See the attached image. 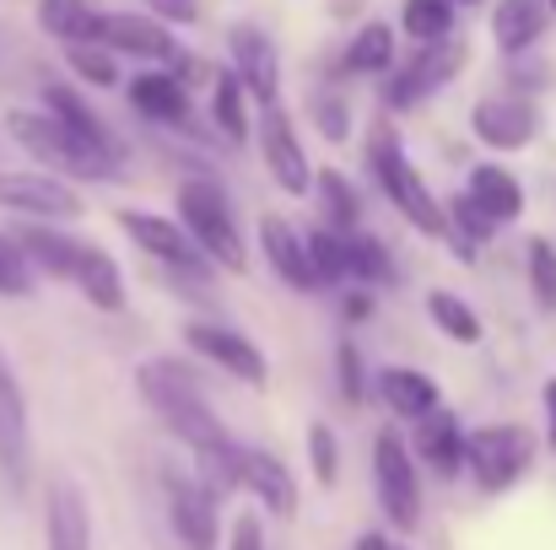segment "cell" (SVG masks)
<instances>
[{
    "label": "cell",
    "instance_id": "1",
    "mask_svg": "<svg viewBox=\"0 0 556 550\" xmlns=\"http://www.w3.org/2000/svg\"><path fill=\"white\" fill-rule=\"evenodd\" d=\"M5 136H11L33 163H43V168L60 174V179L103 183V179H119V168H125V152H114V146L81 136L76 125H65V119L49 114V108H11V114H5Z\"/></svg>",
    "mask_w": 556,
    "mask_h": 550
},
{
    "label": "cell",
    "instance_id": "2",
    "mask_svg": "<svg viewBox=\"0 0 556 550\" xmlns=\"http://www.w3.org/2000/svg\"><path fill=\"white\" fill-rule=\"evenodd\" d=\"M136 388H141V399L168 421V432L189 443V453L200 459V453H216V448H232V432L216 421V410L205 405V394H200V383H194V372L174 362V357H147V362L136 367Z\"/></svg>",
    "mask_w": 556,
    "mask_h": 550
},
{
    "label": "cell",
    "instance_id": "3",
    "mask_svg": "<svg viewBox=\"0 0 556 550\" xmlns=\"http://www.w3.org/2000/svg\"><path fill=\"white\" fill-rule=\"evenodd\" d=\"M368 157H372V179L389 194V205H394L421 238H443V243H448V200L432 194V183L421 179V168L405 157V146H400L389 130H378Z\"/></svg>",
    "mask_w": 556,
    "mask_h": 550
},
{
    "label": "cell",
    "instance_id": "4",
    "mask_svg": "<svg viewBox=\"0 0 556 550\" xmlns=\"http://www.w3.org/2000/svg\"><path fill=\"white\" fill-rule=\"evenodd\" d=\"M174 210H179V221L189 227V238L200 243V254H205L211 265H222V270H232V276L249 265L243 232H238L232 205H227V189L216 179H185L174 189Z\"/></svg>",
    "mask_w": 556,
    "mask_h": 550
},
{
    "label": "cell",
    "instance_id": "5",
    "mask_svg": "<svg viewBox=\"0 0 556 550\" xmlns=\"http://www.w3.org/2000/svg\"><path fill=\"white\" fill-rule=\"evenodd\" d=\"M530 459H535V437L514 421H492L470 432V448H465V470L476 475L481 491H508L514 481H525Z\"/></svg>",
    "mask_w": 556,
    "mask_h": 550
},
{
    "label": "cell",
    "instance_id": "6",
    "mask_svg": "<svg viewBox=\"0 0 556 550\" xmlns=\"http://www.w3.org/2000/svg\"><path fill=\"white\" fill-rule=\"evenodd\" d=\"M372 486H378V502L394 519V529L410 535L421 524V481H416L410 448H405V437L394 426H383L372 437Z\"/></svg>",
    "mask_w": 556,
    "mask_h": 550
},
{
    "label": "cell",
    "instance_id": "7",
    "mask_svg": "<svg viewBox=\"0 0 556 550\" xmlns=\"http://www.w3.org/2000/svg\"><path fill=\"white\" fill-rule=\"evenodd\" d=\"M119 227H125V238H136V248L141 254H152L157 265H168V270H179V276H194V281H205L211 276V259L200 254V243L189 238V227L179 216H157V210H119L114 216Z\"/></svg>",
    "mask_w": 556,
    "mask_h": 550
},
{
    "label": "cell",
    "instance_id": "8",
    "mask_svg": "<svg viewBox=\"0 0 556 550\" xmlns=\"http://www.w3.org/2000/svg\"><path fill=\"white\" fill-rule=\"evenodd\" d=\"M260 157H265V174L276 179V189L292 194V200H303L319 179V168L308 163V152L298 141V125L281 103H265V114H260Z\"/></svg>",
    "mask_w": 556,
    "mask_h": 550
},
{
    "label": "cell",
    "instance_id": "9",
    "mask_svg": "<svg viewBox=\"0 0 556 550\" xmlns=\"http://www.w3.org/2000/svg\"><path fill=\"white\" fill-rule=\"evenodd\" d=\"M465 60H470V49H465V38H454V33L438 38V43H416V60L394 71V81L383 87V103H389V108H410V103H421L427 92L448 87V81L465 71Z\"/></svg>",
    "mask_w": 556,
    "mask_h": 550
},
{
    "label": "cell",
    "instance_id": "10",
    "mask_svg": "<svg viewBox=\"0 0 556 550\" xmlns=\"http://www.w3.org/2000/svg\"><path fill=\"white\" fill-rule=\"evenodd\" d=\"M185 341H189V351H200L205 362H216L222 372H232V378H238V383H249V388H265V383H270V362H265V351H260L243 330H232V324L189 319Z\"/></svg>",
    "mask_w": 556,
    "mask_h": 550
},
{
    "label": "cell",
    "instance_id": "11",
    "mask_svg": "<svg viewBox=\"0 0 556 550\" xmlns=\"http://www.w3.org/2000/svg\"><path fill=\"white\" fill-rule=\"evenodd\" d=\"M0 205L16 216H33V221H76L81 216L76 183L60 179V174H38V168L0 174Z\"/></svg>",
    "mask_w": 556,
    "mask_h": 550
},
{
    "label": "cell",
    "instance_id": "12",
    "mask_svg": "<svg viewBox=\"0 0 556 550\" xmlns=\"http://www.w3.org/2000/svg\"><path fill=\"white\" fill-rule=\"evenodd\" d=\"M33 470V426H27V394L11 357L0 351V475L11 481V491L27 486Z\"/></svg>",
    "mask_w": 556,
    "mask_h": 550
},
{
    "label": "cell",
    "instance_id": "13",
    "mask_svg": "<svg viewBox=\"0 0 556 550\" xmlns=\"http://www.w3.org/2000/svg\"><path fill=\"white\" fill-rule=\"evenodd\" d=\"M92 38L109 43L114 54H136V60H174L179 54V38L152 11H98Z\"/></svg>",
    "mask_w": 556,
    "mask_h": 550
},
{
    "label": "cell",
    "instance_id": "14",
    "mask_svg": "<svg viewBox=\"0 0 556 550\" xmlns=\"http://www.w3.org/2000/svg\"><path fill=\"white\" fill-rule=\"evenodd\" d=\"M470 130H476V141L492 146V152H525V146L541 136V108H535L530 98H514V92L481 98V103L470 108Z\"/></svg>",
    "mask_w": 556,
    "mask_h": 550
},
{
    "label": "cell",
    "instance_id": "15",
    "mask_svg": "<svg viewBox=\"0 0 556 550\" xmlns=\"http://www.w3.org/2000/svg\"><path fill=\"white\" fill-rule=\"evenodd\" d=\"M260 254H265V265H270L292 292H314V286H325L319 270H314L308 238H303L281 210H265V216H260Z\"/></svg>",
    "mask_w": 556,
    "mask_h": 550
},
{
    "label": "cell",
    "instance_id": "16",
    "mask_svg": "<svg viewBox=\"0 0 556 550\" xmlns=\"http://www.w3.org/2000/svg\"><path fill=\"white\" fill-rule=\"evenodd\" d=\"M168 524L179 550H216V497L200 475H168Z\"/></svg>",
    "mask_w": 556,
    "mask_h": 550
},
{
    "label": "cell",
    "instance_id": "17",
    "mask_svg": "<svg viewBox=\"0 0 556 550\" xmlns=\"http://www.w3.org/2000/svg\"><path fill=\"white\" fill-rule=\"evenodd\" d=\"M227 49H232V71L243 76L249 98L276 103V98H281V54H276L270 33L254 27V22H238V27L227 33Z\"/></svg>",
    "mask_w": 556,
    "mask_h": 550
},
{
    "label": "cell",
    "instance_id": "18",
    "mask_svg": "<svg viewBox=\"0 0 556 550\" xmlns=\"http://www.w3.org/2000/svg\"><path fill=\"white\" fill-rule=\"evenodd\" d=\"M465 448H470V437H465V426L454 421V410L438 405L432 415L416 421V453H421V464L438 470L443 481H454V475L465 470Z\"/></svg>",
    "mask_w": 556,
    "mask_h": 550
},
{
    "label": "cell",
    "instance_id": "19",
    "mask_svg": "<svg viewBox=\"0 0 556 550\" xmlns=\"http://www.w3.org/2000/svg\"><path fill=\"white\" fill-rule=\"evenodd\" d=\"M43 535H49V550H92V519H87V502H81L76 481H54L49 486Z\"/></svg>",
    "mask_w": 556,
    "mask_h": 550
},
{
    "label": "cell",
    "instance_id": "20",
    "mask_svg": "<svg viewBox=\"0 0 556 550\" xmlns=\"http://www.w3.org/2000/svg\"><path fill=\"white\" fill-rule=\"evenodd\" d=\"M71 286H76L98 314H125V276H119V265H114V254H109V248L81 243L76 270H71Z\"/></svg>",
    "mask_w": 556,
    "mask_h": 550
},
{
    "label": "cell",
    "instance_id": "21",
    "mask_svg": "<svg viewBox=\"0 0 556 550\" xmlns=\"http://www.w3.org/2000/svg\"><path fill=\"white\" fill-rule=\"evenodd\" d=\"M243 491H254L265 502V513H276V519H292L298 513V481L265 448H243Z\"/></svg>",
    "mask_w": 556,
    "mask_h": 550
},
{
    "label": "cell",
    "instance_id": "22",
    "mask_svg": "<svg viewBox=\"0 0 556 550\" xmlns=\"http://www.w3.org/2000/svg\"><path fill=\"white\" fill-rule=\"evenodd\" d=\"M465 194H470L497 227H508V221L525 216V183L514 179L503 163H476L470 179H465Z\"/></svg>",
    "mask_w": 556,
    "mask_h": 550
},
{
    "label": "cell",
    "instance_id": "23",
    "mask_svg": "<svg viewBox=\"0 0 556 550\" xmlns=\"http://www.w3.org/2000/svg\"><path fill=\"white\" fill-rule=\"evenodd\" d=\"M130 108L152 125H185L189 119V87L168 71H141L130 81Z\"/></svg>",
    "mask_w": 556,
    "mask_h": 550
},
{
    "label": "cell",
    "instance_id": "24",
    "mask_svg": "<svg viewBox=\"0 0 556 550\" xmlns=\"http://www.w3.org/2000/svg\"><path fill=\"white\" fill-rule=\"evenodd\" d=\"M378 399L400 415V421H421L432 415L443 399H438V383L421 372V367H383L378 372Z\"/></svg>",
    "mask_w": 556,
    "mask_h": 550
},
{
    "label": "cell",
    "instance_id": "25",
    "mask_svg": "<svg viewBox=\"0 0 556 550\" xmlns=\"http://www.w3.org/2000/svg\"><path fill=\"white\" fill-rule=\"evenodd\" d=\"M546 22H552V5L546 0H497L492 11V38L503 54H525L546 38Z\"/></svg>",
    "mask_w": 556,
    "mask_h": 550
},
{
    "label": "cell",
    "instance_id": "26",
    "mask_svg": "<svg viewBox=\"0 0 556 550\" xmlns=\"http://www.w3.org/2000/svg\"><path fill=\"white\" fill-rule=\"evenodd\" d=\"M16 243H22V254L33 259V270H43L49 281H71L76 254H81L76 238H65V232H54V227H43V221H27V227L16 232Z\"/></svg>",
    "mask_w": 556,
    "mask_h": 550
},
{
    "label": "cell",
    "instance_id": "27",
    "mask_svg": "<svg viewBox=\"0 0 556 550\" xmlns=\"http://www.w3.org/2000/svg\"><path fill=\"white\" fill-rule=\"evenodd\" d=\"M211 125H216V136L232 141V146L249 141L254 119H249V87H243L238 71H222V76H216V87H211Z\"/></svg>",
    "mask_w": 556,
    "mask_h": 550
},
{
    "label": "cell",
    "instance_id": "28",
    "mask_svg": "<svg viewBox=\"0 0 556 550\" xmlns=\"http://www.w3.org/2000/svg\"><path fill=\"white\" fill-rule=\"evenodd\" d=\"M492 232H497V221L470 200V194H454L448 200V243H454V259H476V248L481 243H492Z\"/></svg>",
    "mask_w": 556,
    "mask_h": 550
},
{
    "label": "cell",
    "instance_id": "29",
    "mask_svg": "<svg viewBox=\"0 0 556 550\" xmlns=\"http://www.w3.org/2000/svg\"><path fill=\"white\" fill-rule=\"evenodd\" d=\"M427 319H432L454 346H476V341H481V314H476L459 292H443V286L427 292Z\"/></svg>",
    "mask_w": 556,
    "mask_h": 550
},
{
    "label": "cell",
    "instance_id": "30",
    "mask_svg": "<svg viewBox=\"0 0 556 550\" xmlns=\"http://www.w3.org/2000/svg\"><path fill=\"white\" fill-rule=\"evenodd\" d=\"M346 71H357V76H389L394 71V27L389 22H368L346 43Z\"/></svg>",
    "mask_w": 556,
    "mask_h": 550
},
{
    "label": "cell",
    "instance_id": "31",
    "mask_svg": "<svg viewBox=\"0 0 556 550\" xmlns=\"http://www.w3.org/2000/svg\"><path fill=\"white\" fill-rule=\"evenodd\" d=\"M314 194H319V205H325V216H330V227H336V232L363 227V200H357V189H352V179H346L341 168H319Z\"/></svg>",
    "mask_w": 556,
    "mask_h": 550
},
{
    "label": "cell",
    "instance_id": "32",
    "mask_svg": "<svg viewBox=\"0 0 556 550\" xmlns=\"http://www.w3.org/2000/svg\"><path fill=\"white\" fill-rule=\"evenodd\" d=\"M92 22H98V11L87 0H38V27L60 43H87Z\"/></svg>",
    "mask_w": 556,
    "mask_h": 550
},
{
    "label": "cell",
    "instance_id": "33",
    "mask_svg": "<svg viewBox=\"0 0 556 550\" xmlns=\"http://www.w3.org/2000/svg\"><path fill=\"white\" fill-rule=\"evenodd\" d=\"M65 65L76 71V81H87V87H98V92L119 87V54H114L109 43H98V38L65 43Z\"/></svg>",
    "mask_w": 556,
    "mask_h": 550
},
{
    "label": "cell",
    "instance_id": "34",
    "mask_svg": "<svg viewBox=\"0 0 556 550\" xmlns=\"http://www.w3.org/2000/svg\"><path fill=\"white\" fill-rule=\"evenodd\" d=\"M346 270H352V281H363V286L394 281V259H389V248H383L372 232H363V227L346 232Z\"/></svg>",
    "mask_w": 556,
    "mask_h": 550
},
{
    "label": "cell",
    "instance_id": "35",
    "mask_svg": "<svg viewBox=\"0 0 556 550\" xmlns=\"http://www.w3.org/2000/svg\"><path fill=\"white\" fill-rule=\"evenodd\" d=\"M43 108H49V114H60L65 125H76L81 136H92V141H103V146L125 152V146L114 141V130H109V125H103V119H98V114L81 103V92H76V87H43Z\"/></svg>",
    "mask_w": 556,
    "mask_h": 550
},
{
    "label": "cell",
    "instance_id": "36",
    "mask_svg": "<svg viewBox=\"0 0 556 550\" xmlns=\"http://www.w3.org/2000/svg\"><path fill=\"white\" fill-rule=\"evenodd\" d=\"M400 33L416 43H438L454 33V0H405L400 5Z\"/></svg>",
    "mask_w": 556,
    "mask_h": 550
},
{
    "label": "cell",
    "instance_id": "37",
    "mask_svg": "<svg viewBox=\"0 0 556 550\" xmlns=\"http://www.w3.org/2000/svg\"><path fill=\"white\" fill-rule=\"evenodd\" d=\"M525 270H530V292H535V303L556 314V243L552 238H530V248H525Z\"/></svg>",
    "mask_w": 556,
    "mask_h": 550
},
{
    "label": "cell",
    "instance_id": "38",
    "mask_svg": "<svg viewBox=\"0 0 556 550\" xmlns=\"http://www.w3.org/2000/svg\"><path fill=\"white\" fill-rule=\"evenodd\" d=\"M308 254H314V270H319L325 286H336V281L352 276V270H346V232H336V227H314V232H308Z\"/></svg>",
    "mask_w": 556,
    "mask_h": 550
},
{
    "label": "cell",
    "instance_id": "39",
    "mask_svg": "<svg viewBox=\"0 0 556 550\" xmlns=\"http://www.w3.org/2000/svg\"><path fill=\"white\" fill-rule=\"evenodd\" d=\"M308 464H314V481L319 486H336L341 481V443H336L330 421H314L308 426Z\"/></svg>",
    "mask_w": 556,
    "mask_h": 550
},
{
    "label": "cell",
    "instance_id": "40",
    "mask_svg": "<svg viewBox=\"0 0 556 550\" xmlns=\"http://www.w3.org/2000/svg\"><path fill=\"white\" fill-rule=\"evenodd\" d=\"M0 297H33V259L5 232H0Z\"/></svg>",
    "mask_w": 556,
    "mask_h": 550
},
{
    "label": "cell",
    "instance_id": "41",
    "mask_svg": "<svg viewBox=\"0 0 556 550\" xmlns=\"http://www.w3.org/2000/svg\"><path fill=\"white\" fill-rule=\"evenodd\" d=\"M308 108H314V119H319V136H325L330 146L352 141V103H346L341 92H319Z\"/></svg>",
    "mask_w": 556,
    "mask_h": 550
},
{
    "label": "cell",
    "instance_id": "42",
    "mask_svg": "<svg viewBox=\"0 0 556 550\" xmlns=\"http://www.w3.org/2000/svg\"><path fill=\"white\" fill-rule=\"evenodd\" d=\"M336 372H341V394H346L352 405H363V399H368V367H363V351H357L352 341L336 346Z\"/></svg>",
    "mask_w": 556,
    "mask_h": 550
},
{
    "label": "cell",
    "instance_id": "43",
    "mask_svg": "<svg viewBox=\"0 0 556 550\" xmlns=\"http://www.w3.org/2000/svg\"><path fill=\"white\" fill-rule=\"evenodd\" d=\"M152 16H163L168 27H194L200 22V0H147Z\"/></svg>",
    "mask_w": 556,
    "mask_h": 550
},
{
    "label": "cell",
    "instance_id": "44",
    "mask_svg": "<svg viewBox=\"0 0 556 550\" xmlns=\"http://www.w3.org/2000/svg\"><path fill=\"white\" fill-rule=\"evenodd\" d=\"M232 550H265V535H260V519L254 513H243L232 524Z\"/></svg>",
    "mask_w": 556,
    "mask_h": 550
},
{
    "label": "cell",
    "instance_id": "45",
    "mask_svg": "<svg viewBox=\"0 0 556 550\" xmlns=\"http://www.w3.org/2000/svg\"><path fill=\"white\" fill-rule=\"evenodd\" d=\"M341 314H346L352 324H363V319H368V314H372V297H368V292H363V286H357V292H346V303H341Z\"/></svg>",
    "mask_w": 556,
    "mask_h": 550
},
{
    "label": "cell",
    "instance_id": "46",
    "mask_svg": "<svg viewBox=\"0 0 556 550\" xmlns=\"http://www.w3.org/2000/svg\"><path fill=\"white\" fill-rule=\"evenodd\" d=\"M546 421H552V448H556V378H546Z\"/></svg>",
    "mask_w": 556,
    "mask_h": 550
},
{
    "label": "cell",
    "instance_id": "47",
    "mask_svg": "<svg viewBox=\"0 0 556 550\" xmlns=\"http://www.w3.org/2000/svg\"><path fill=\"white\" fill-rule=\"evenodd\" d=\"M357 550H394V546H389L383 535H363V540H357Z\"/></svg>",
    "mask_w": 556,
    "mask_h": 550
},
{
    "label": "cell",
    "instance_id": "48",
    "mask_svg": "<svg viewBox=\"0 0 556 550\" xmlns=\"http://www.w3.org/2000/svg\"><path fill=\"white\" fill-rule=\"evenodd\" d=\"M454 5H481V0H454Z\"/></svg>",
    "mask_w": 556,
    "mask_h": 550
},
{
    "label": "cell",
    "instance_id": "49",
    "mask_svg": "<svg viewBox=\"0 0 556 550\" xmlns=\"http://www.w3.org/2000/svg\"><path fill=\"white\" fill-rule=\"evenodd\" d=\"M546 5H552V16H556V0H546Z\"/></svg>",
    "mask_w": 556,
    "mask_h": 550
},
{
    "label": "cell",
    "instance_id": "50",
    "mask_svg": "<svg viewBox=\"0 0 556 550\" xmlns=\"http://www.w3.org/2000/svg\"><path fill=\"white\" fill-rule=\"evenodd\" d=\"M394 550H405V546H394Z\"/></svg>",
    "mask_w": 556,
    "mask_h": 550
}]
</instances>
